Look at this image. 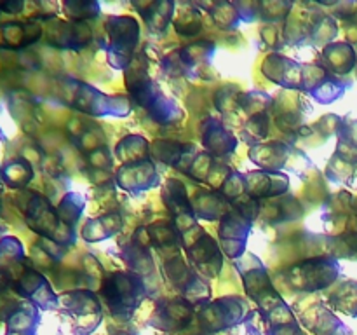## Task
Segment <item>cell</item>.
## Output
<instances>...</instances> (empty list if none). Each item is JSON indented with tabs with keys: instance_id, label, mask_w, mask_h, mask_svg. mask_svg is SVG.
<instances>
[{
	"instance_id": "obj_1",
	"label": "cell",
	"mask_w": 357,
	"mask_h": 335,
	"mask_svg": "<svg viewBox=\"0 0 357 335\" xmlns=\"http://www.w3.org/2000/svg\"><path fill=\"white\" fill-rule=\"evenodd\" d=\"M344 131L345 136L344 140H342V143L347 145V149L351 150V152H356L357 156V121H345Z\"/></svg>"
}]
</instances>
